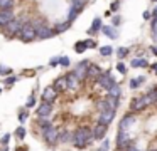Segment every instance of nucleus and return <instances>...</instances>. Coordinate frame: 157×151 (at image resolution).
Here are the masks:
<instances>
[{
  "label": "nucleus",
  "instance_id": "obj_10",
  "mask_svg": "<svg viewBox=\"0 0 157 151\" xmlns=\"http://www.w3.org/2000/svg\"><path fill=\"white\" fill-rule=\"evenodd\" d=\"M101 74H103V70L100 69L98 66H95V64H90V66H88V70H86V77H88V79L98 81Z\"/></svg>",
  "mask_w": 157,
  "mask_h": 151
},
{
  "label": "nucleus",
  "instance_id": "obj_4",
  "mask_svg": "<svg viewBox=\"0 0 157 151\" xmlns=\"http://www.w3.org/2000/svg\"><path fill=\"white\" fill-rule=\"evenodd\" d=\"M19 34H21V37H22L24 42H31V40L37 39V34H36L34 25L29 23V22H25L24 25H22V29H21V32H19Z\"/></svg>",
  "mask_w": 157,
  "mask_h": 151
},
{
  "label": "nucleus",
  "instance_id": "obj_35",
  "mask_svg": "<svg viewBox=\"0 0 157 151\" xmlns=\"http://www.w3.org/2000/svg\"><path fill=\"white\" fill-rule=\"evenodd\" d=\"M15 82H17V77L15 76H10V77L5 79V84H7V86H12V84H15Z\"/></svg>",
  "mask_w": 157,
  "mask_h": 151
},
{
  "label": "nucleus",
  "instance_id": "obj_21",
  "mask_svg": "<svg viewBox=\"0 0 157 151\" xmlns=\"http://www.w3.org/2000/svg\"><path fill=\"white\" fill-rule=\"evenodd\" d=\"M73 139V134L69 133L68 129H63L59 131V136H58V141H61V143H69V141Z\"/></svg>",
  "mask_w": 157,
  "mask_h": 151
},
{
  "label": "nucleus",
  "instance_id": "obj_43",
  "mask_svg": "<svg viewBox=\"0 0 157 151\" xmlns=\"http://www.w3.org/2000/svg\"><path fill=\"white\" fill-rule=\"evenodd\" d=\"M9 139H10V134H5V136L2 138V144H7V143H9Z\"/></svg>",
  "mask_w": 157,
  "mask_h": 151
},
{
  "label": "nucleus",
  "instance_id": "obj_44",
  "mask_svg": "<svg viewBox=\"0 0 157 151\" xmlns=\"http://www.w3.org/2000/svg\"><path fill=\"white\" fill-rule=\"evenodd\" d=\"M144 19H145V20H150V19H152V13H150V12H144Z\"/></svg>",
  "mask_w": 157,
  "mask_h": 151
},
{
  "label": "nucleus",
  "instance_id": "obj_28",
  "mask_svg": "<svg viewBox=\"0 0 157 151\" xmlns=\"http://www.w3.org/2000/svg\"><path fill=\"white\" fill-rule=\"evenodd\" d=\"M14 5V0H0V9H10Z\"/></svg>",
  "mask_w": 157,
  "mask_h": 151
},
{
  "label": "nucleus",
  "instance_id": "obj_15",
  "mask_svg": "<svg viewBox=\"0 0 157 151\" xmlns=\"http://www.w3.org/2000/svg\"><path fill=\"white\" fill-rule=\"evenodd\" d=\"M106 128H108V126H103V124L98 123V126L91 131V138H93V139H103L105 134H106Z\"/></svg>",
  "mask_w": 157,
  "mask_h": 151
},
{
  "label": "nucleus",
  "instance_id": "obj_33",
  "mask_svg": "<svg viewBox=\"0 0 157 151\" xmlns=\"http://www.w3.org/2000/svg\"><path fill=\"white\" fill-rule=\"evenodd\" d=\"M34 104H36V97H34V94H31L29 99H27V102H25V107H32Z\"/></svg>",
  "mask_w": 157,
  "mask_h": 151
},
{
  "label": "nucleus",
  "instance_id": "obj_24",
  "mask_svg": "<svg viewBox=\"0 0 157 151\" xmlns=\"http://www.w3.org/2000/svg\"><path fill=\"white\" fill-rule=\"evenodd\" d=\"M106 92H108V96H112V97H120V94H122V89L118 87V84H115V86H112L108 91H106Z\"/></svg>",
  "mask_w": 157,
  "mask_h": 151
},
{
  "label": "nucleus",
  "instance_id": "obj_30",
  "mask_svg": "<svg viewBox=\"0 0 157 151\" xmlns=\"http://www.w3.org/2000/svg\"><path fill=\"white\" fill-rule=\"evenodd\" d=\"M127 54H128V49H127V47H120V49L117 50V56H118L120 59H123V57H125Z\"/></svg>",
  "mask_w": 157,
  "mask_h": 151
},
{
  "label": "nucleus",
  "instance_id": "obj_25",
  "mask_svg": "<svg viewBox=\"0 0 157 151\" xmlns=\"http://www.w3.org/2000/svg\"><path fill=\"white\" fill-rule=\"evenodd\" d=\"M86 49H88V45H86V40H83V42H76V44H75V50H76L78 54L85 52Z\"/></svg>",
  "mask_w": 157,
  "mask_h": 151
},
{
  "label": "nucleus",
  "instance_id": "obj_26",
  "mask_svg": "<svg viewBox=\"0 0 157 151\" xmlns=\"http://www.w3.org/2000/svg\"><path fill=\"white\" fill-rule=\"evenodd\" d=\"M144 81H145V77H144V76H139L137 79H132V81H130V87H132V89H135V87H139L140 84L144 82Z\"/></svg>",
  "mask_w": 157,
  "mask_h": 151
},
{
  "label": "nucleus",
  "instance_id": "obj_49",
  "mask_svg": "<svg viewBox=\"0 0 157 151\" xmlns=\"http://www.w3.org/2000/svg\"><path fill=\"white\" fill-rule=\"evenodd\" d=\"M96 151H103V149H101V148H100V149H96Z\"/></svg>",
  "mask_w": 157,
  "mask_h": 151
},
{
  "label": "nucleus",
  "instance_id": "obj_18",
  "mask_svg": "<svg viewBox=\"0 0 157 151\" xmlns=\"http://www.w3.org/2000/svg\"><path fill=\"white\" fill-rule=\"evenodd\" d=\"M69 27H71V22H69V20H66V22H59V23H56L52 30H54V34H63L64 30H68Z\"/></svg>",
  "mask_w": 157,
  "mask_h": 151
},
{
  "label": "nucleus",
  "instance_id": "obj_23",
  "mask_svg": "<svg viewBox=\"0 0 157 151\" xmlns=\"http://www.w3.org/2000/svg\"><path fill=\"white\" fill-rule=\"evenodd\" d=\"M130 66H132L133 69H139V67H147V66H149V62H147L145 59H133Z\"/></svg>",
  "mask_w": 157,
  "mask_h": 151
},
{
  "label": "nucleus",
  "instance_id": "obj_19",
  "mask_svg": "<svg viewBox=\"0 0 157 151\" xmlns=\"http://www.w3.org/2000/svg\"><path fill=\"white\" fill-rule=\"evenodd\" d=\"M100 29H101V19H100V17H96V19L93 20L91 27L88 29V34H90V35H93V34H96Z\"/></svg>",
  "mask_w": 157,
  "mask_h": 151
},
{
  "label": "nucleus",
  "instance_id": "obj_17",
  "mask_svg": "<svg viewBox=\"0 0 157 151\" xmlns=\"http://www.w3.org/2000/svg\"><path fill=\"white\" fill-rule=\"evenodd\" d=\"M133 123H135V116H133V114H127V116H123L122 123H120V129H127V131H128V128L132 126Z\"/></svg>",
  "mask_w": 157,
  "mask_h": 151
},
{
  "label": "nucleus",
  "instance_id": "obj_34",
  "mask_svg": "<svg viewBox=\"0 0 157 151\" xmlns=\"http://www.w3.org/2000/svg\"><path fill=\"white\" fill-rule=\"evenodd\" d=\"M59 66L68 67L69 66V57H59Z\"/></svg>",
  "mask_w": 157,
  "mask_h": 151
},
{
  "label": "nucleus",
  "instance_id": "obj_1",
  "mask_svg": "<svg viewBox=\"0 0 157 151\" xmlns=\"http://www.w3.org/2000/svg\"><path fill=\"white\" fill-rule=\"evenodd\" d=\"M91 139H93L91 129H88V128H79V129H76V133L73 134V141H75L76 148H86Z\"/></svg>",
  "mask_w": 157,
  "mask_h": 151
},
{
  "label": "nucleus",
  "instance_id": "obj_51",
  "mask_svg": "<svg viewBox=\"0 0 157 151\" xmlns=\"http://www.w3.org/2000/svg\"><path fill=\"white\" fill-rule=\"evenodd\" d=\"M152 2H157V0H152Z\"/></svg>",
  "mask_w": 157,
  "mask_h": 151
},
{
  "label": "nucleus",
  "instance_id": "obj_7",
  "mask_svg": "<svg viewBox=\"0 0 157 151\" xmlns=\"http://www.w3.org/2000/svg\"><path fill=\"white\" fill-rule=\"evenodd\" d=\"M113 117H115V111H112V109L101 111V113H100V117H98V123L103 124V126H108V124H112Z\"/></svg>",
  "mask_w": 157,
  "mask_h": 151
},
{
  "label": "nucleus",
  "instance_id": "obj_8",
  "mask_svg": "<svg viewBox=\"0 0 157 151\" xmlns=\"http://www.w3.org/2000/svg\"><path fill=\"white\" fill-rule=\"evenodd\" d=\"M88 66H90V60H83V62H79L78 66L75 67L73 74H75V76L78 77L79 81L85 79V77H86V70H88Z\"/></svg>",
  "mask_w": 157,
  "mask_h": 151
},
{
  "label": "nucleus",
  "instance_id": "obj_13",
  "mask_svg": "<svg viewBox=\"0 0 157 151\" xmlns=\"http://www.w3.org/2000/svg\"><path fill=\"white\" fill-rule=\"evenodd\" d=\"M52 111V104L48 102V101H44V104H41V106L37 107V116L39 117H48L49 114H51Z\"/></svg>",
  "mask_w": 157,
  "mask_h": 151
},
{
  "label": "nucleus",
  "instance_id": "obj_32",
  "mask_svg": "<svg viewBox=\"0 0 157 151\" xmlns=\"http://www.w3.org/2000/svg\"><path fill=\"white\" fill-rule=\"evenodd\" d=\"M27 117H29L27 111H21V113H19V121H21V123H25V119H27Z\"/></svg>",
  "mask_w": 157,
  "mask_h": 151
},
{
  "label": "nucleus",
  "instance_id": "obj_36",
  "mask_svg": "<svg viewBox=\"0 0 157 151\" xmlns=\"http://www.w3.org/2000/svg\"><path fill=\"white\" fill-rule=\"evenodd\" d=\"M117 70H118V72H122V74H125V70H127V67H125V64H123V62H120V64H117Z\"/></svg>",
  "mask_w": 157,
  "mask_h": 151
},
{
  "label": "nucleus",
  "instance_id": "obj_11",
  "mask_svg": "<svg viewBox=\"0 0 157 151\" xmlns=\"http://www.w3.org/2000/svg\"><path fill=\"white\" fill-rule=\"evenodd\" d=\"M145 107H147V106H145V102H144L142 96L132 99V102H130V111H132V113H139V111L145 109Z\"/></svg>",
  "mask_w": 157,
  "mask_h": 151
},
{
  "label": "nucleus",
  "instance_id": "obj_39",
  "mask_svg": "<svg viewBox=\"0 0 157 151\" xmlns=\"http://www.w3.org/2000/svg\"><path fill=\"white\" fill-rule=\"evenodd\" d=\"M49 66H52V67H54V66H59V57H52V59L49 60Z\"/></svg>",
  "mask_w": 157,
  "mask_h": 151
},
{
  "label": "nucleus",
  "instance_id": "obj_38",
  "mask_svg": "<svg viewBox=\"0 0 157 151\" xmlns=\"http://www.w3.org/2000/svg\"><path fill=\"white\" fill-rule=\"evenodd\" d=\"M86 45H88V49H95V47H96V42H95L93 39H88V40H86Z\"/></svg>",
  "mask_w": 157,
  "mask_h": 151
},
{
  "label": "nucleus",
  "instance_id": "obj_37",
  "mask_svg": "<svg viewBox=\"0 0 157 151\" xmlns=\"http://www.w3.org/2000/svg\"><path fill=\"white\" fill-rule=\"evenodd\" d=\"M118 7H120V0H115V2L110 5V10H113V12H117L118 10Z\"/></svg>",
  "mask_w": 157,
  "mask_h": 151
},
{
  "label": "nucleus",
  "instance_id": "obj_14",
  "mask_svg": "<svg viewBox=\"0 0 157 151\" xmlns=\"http://www.w3.org/2000/svg\"><path fill=\"white\" fill-rule=\"evenodd\" d=\"M54 87L58 92H64V91H68V81H66V76H61L58 77V79L54 81Z\"/></svg>",
  "mask_w": 157,
  "mask_h": 151
},
{
  "label": "nucleus",
  "instance_id": "obj_41",
  "mask_svg": "<svg viewBox=\"0 0 157 151\" xmlns=\"http://www.w3.org/2000/svg\"><path fill=\"white\" fill-rule=\"evenodd\" d=\"M71 2H75V3H78V5H81V7H85L86 3H88V0H71Z\"/></svg>",
  "mask_w": 157,
  "mask_h": 151
},
{
  "label": "nucleus",
  "instance_id": "obj_31",
  "mask_svg": "<svg viewBox=\"0 0 157 151\" xmlns=\"http://www.w3.org/2000/svg\"><path fill=\"white\" fill-rule=\"evenodd\" d=\"M15 136L19 138V139H24V136H25V129L24 128H17V129H15Z\"/></svg>",
  "mask_w": 157,
  "mask_h": 151
},
{
  "label": "nucleus",
  "instance_id": "obj_3",
  "mask_svg": "<svg viewBox=\"0 0 157 151\" xmlns=\"http://www.w3.org/2000/svg\"><path fill=\"white\" fill-rule=\"evenodd\" d=\"M24 23L25 22H22V20L14 19V20H10V22H9L5 27H2V29H4L5 35H7L9 39H12L14 35H17V34L21 32V29H22V25H24Z\"/></svg>",
  "mask_w": 157,
  "mask_h": 151
},
{
  "label": "nucleus",
  "instance_id": "obj_22",
  "mask_svg": "<svg viewBox=\"0 0 157 151\" xmlns=\"http://www.w3.org/2000/svg\"><path fill=\"white\" fill-rule=\"evenodd\" d=\"M101 30H103V34H105V35L110 37V39H117V37H118V32L115 30V27L105 25V27H101Z\"/></svg>",
  "mask_w": 157,
  "mask_h": 151
},
{
  "label": "nucleus",
  "instance_id": "obj_50",
  "mask_svg": "<svg viewBox=\"0 0 157 151\" xmlns=\"http://www.w3.org/2000/svg\"><path fill=\"white\" fill-rule=\"evenodd\" d=\"M150 151H157V149H150Z\"/></svg>",
  "mask_w": 157,
  "mask_h": 151
},
{
  "label": "nucleus",
  "instance_id": "obj_52",
  "mask_svg": "<svg viewBox=\"0 0 157 151\" xmlns=\"http://www.w3.org/2000/svg\"><path fill=\"white\" fill-rule=\"evenodd\" d=\"M0 92H2V89H0Z\"/></svg>",
  "mask_w": 157,
  "mask_h": 151
},
{
  "label": "nucleus",
  "instance_id": "obj_48",
  "mask_svg": "<svg viewBox=\"0 0 157 151\" xmlns=\"http://www.w3.org/2000/svg\"><path fill=\"white\" fill-rule=\"evenodd\" d=\"M2 151H9V149H7V148H4V149H2Z\"/></svg>",
  "mask_w": 157,
  "mask_h": 151
},
{
  "label": "nucleus",
  "instance_id": "obj_27",
  "mask_svg": "<svg viewBox=\"0 0 157 151\" xmlns=\"http://www.w3.org/2000/svg\"><path fill=\"white\" fill-rule=\"evenodd\" d=\"M112 52H113V49L110 45H105V47H101L100 49V54H101L103 57H106V56H112Z\"/></svg>",
  "mask_w": 157,
  "mask_h": 151
},
{
  "label": "nucleus",
  "instance_id": "obj_47",
  "mask_svg": "<svg viewBox=\"0 0 157 151\" xmlns=\"http://www.w3.org/2000/svg\"><path fill=\"white\" fill-rule=\"evenodd\" d=\"M154 15H155V17H157V9H155V10H154Z\"/></svg>",
  "mask_w": 157,
  "mask_h": 151
},
{
  "label": "nucleus",
  "instance_id": "obj_9",
  "mask_svg": "<svg viewBox=\"0 0 157 151\" xmlns=\"http://www.w3.org/2000/svg\"><path fill=\"white\" fill-rule=\"evenodd\" d=\"M15 17H14V12L12 10H9V9H2L0 10V27H5L10 20H14Z\"/></svg>",
  "mask_w": 157,
  "mask_h": 151
},
{
  "label": "nucleus",
  "instance_id": "obj_40",
  "mask_svg": "<svg viewBox=\"0 0 157 151\" xmlns=\"http://www.w3.org/2000/svg\"><path fill=\"white\" fill-rule=\"evenodd\" d=\"M120 22H122V19H120L118 15H115L113 17V27H117V25H120Z\"/></svg>",
  "mask_w": 157,
  "mask_h": 151
},
{
  "label": "nucleus",
  "instance_id": "obj_29",
  "mask_svg": "<svg viewBox=\"0 0 157 151\" xmlns=\"http://www.w3.org/2000/svg\"><path fill=\"white\" fill-rule=\"evenodd\" d=\"M0 74H2V76H10L12 69H10V67H7V66H2V64H0Z\"/></svg>",
  "mask_w": 157,
  "mask_h": 151
},
{
  "label": "nucleus",
  "instance_id": "obj_20",
  "mask_svg": "<svg viewBox=\"0 0 157 151\" xmlns=\"http://www.w3.org/2000/svg\"><path fill=\"white\" fill-rule=\"evenodd\" d=\"M66 81H68V89H76L78 87V82H79V79L75 76V74H69V76H66Z\"/></svg>",
  "mask_w": 157,
  "mask_h": 151
},
{
  "label": "nucleus",
  "instance_id": "obj_5",
  "mask_svg": "<svg viewBox=\"0 0 157 151\" xmlns=\"http://www.w3.org/2000/svg\"><path fill=\"white\" fill-rule=\"evenodd\" d=\"M42 136H44L46 143L51 144V146H52L54 143H58L59 131L54 128V124H51V126H48V128H44V129H42Z\"/></svg>",
  "mask_w": 157,
  "mask_h": 151
},
{
  "label": "nucleus",
  "instance_id": "obj_42",
  "mask_svg": "<svg viewBox=\"0 0 157 151\" xmlns=\"http://www.w3.org/2000/svg\"><path fill=\"white\" fill-rule=\"evenodd\" d=\"M108 148H110V141H103L101 149H103V151H108Z\"/></svg>",
  "mask_w": 157,
  "mask_h": 151
},
{
  "label": "nucleus",
  "instance_id": "obj_2",
  "mask_svg": "<svg viewBox=\"0 0 157 151\" xmlns=\"http://www.w3.org/2000/svg\"><path fill=\"white\" fill-rule=\"evenodd\" d=\"M32 25H34L36 29V34H37V39H51V37H54V30L49 29L48 25H44V23L41 22V20H34L32 22Z\"/></svg>",
  "mask_w": 157,
  "mask_h": 151
},
{
  "label": "nucleus",
  "instance_id": "obj_45",
  "mask_svg": "<svg viewBox=\"0 0 157 151\" xmlns=\"http://www.w3.org/2000/svg\"><path fill=\"white\" fill-rule=\"evenodd\" d=\"M125 151H140V149H139V148H135V146H133V144H130V146L127 148Z\"/></svg>",
  "mask_w": 157,
  "mask_h": 151
},
{
  "label": "nucleus",
  "instance_id": "obj_12",
  "mask_svg": "<svg viewBox=\"0 0 157 151\" xmlns=\"http://www.w3.org/2000/svg\"><path fill=\"white\" fill-rule=\"evenodd\" d=\"M81 12H83V7L78 5V3H75V2H71V9H69V12H68V20L73 22Z\"/></svg>",
  "mask_w": 157,
  "mask_h": 151
},
{
  "label": "nucleus",
  "instance_id": "obj_46",
  "mask_svg": "<svg viewBox=\"0 0 157 151\" xmlns=\"http://www.w3.org/2000/svg\"><path fill=\"white\" fill-rule=\"evenodd\" d=\"M150 50H152V52H154V54H155V56H157V47H152V49H150Z\"/></svg>",
  "mask_w": 157,
  "mask_h": 151
},
{
  "label": "nucleus",
  "instance_id": "obj_6",
  "mask_svg": "<svg viewBox=\"0 0 157 151\" xmlns=\"http://www.w3.org/2000/svg\"><path fill=\"white\" fill-rule=\"evenodd\" d=\"M96 82H98L105 91H108L112 86H115V84H117V82H115V79H113V77L110 76V72H103L101 76H100V79L96 81Z\"/></svg>",
  "mask_w": 157,
  "mask_h": 151
},
{
  "label": "nucleus",
  "instance_id": "obj_16",
  "mask_svg": "<svg viewBox=\"0 0 157 151\" xmlns=\"http://www.w3.org/2000/svg\"><path fill=\"white\" fill-rule=\"evenodd\" d=\"M56 96H58V91H56L54 87H48V89H44V92H42V101L54 102Z\"/></svg>",
  "mask_w": 157,
  "mask_h": 151
}]
</instances>
